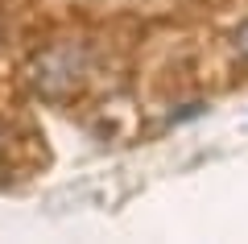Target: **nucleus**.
<instances>
[{"label":"nucleus","mask_w":248,"mask_h":244,"mask_svg":"<svg viewBox=\"0 0 248 244\" xmlns=\"http://www.w3.org/2000/svg\"><path fill=\"white\" fill-rule=\"evenodd\" d=\"M71 58V50H46L42 58L33 62V87H37V96H46V99H58V96H66V91L79 83V66L75 62H66Z\"/></svg>","instance_id":"f257e3e1"},{"label":"nucleus","mask_w":248,"mask_h":244,"mask_svg":"<svg viewBox=\"0 0 248 244\" xmlns=\"http://www.w3.org/2000/svg\"><path fill=\"white\" fill-rule=\"evenodd\" d=\"M232 46H236V54L248 62V21H240V29H236V37H232Z\"/></svg>","instance_id":"f03ea898"}]
</instances>
